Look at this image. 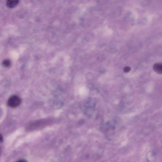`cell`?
<instances>
[{"label": "cell", "instance_id": "1", "mask_svg": "<svg viewBox=\"0 0 162 162\" xmlns=\"http://www.w3.org/2000/svg\"><path fill=\"white\" fill-rule=\"evenodd\" d=\"M21 103L20 97L16 95H13L10 97L7 101V105L10 107L15 108L19 106Z\"/></svg>", "mask_w": 162, "mask_h": 162}, {"label": "cell", "instance_id": "2", "mask_svg": "<svg viewBox=\"0 0 162 162\" xmlns=\"http://www.w3.org/2000/svg\"><path fill=\"white\" fill-rule=\"evenodd\" d=\"M153 69L157 73L162 74V63H156L154 64Z\"/></svg>", "mask_w": 162, "mask_h": 162}, {"label": "cell", "instance_id": "3", "mask_svg": "<svg viewBox=\"0 0 162 162\" xmlns=\"http://www.w3.org/2000/svg\"><path fill=\"white\" fill-rule=\"evenodd\" d=\"M18 0H8L7 2V6L9 8H13L17 6L19 3Z\"/></svg>", "mask_w": 162, "mask_h": 162}, {"label": "cell", "instance_id": "5", "mask_svg": "<svg viewBox=\"0 0 162 162\" xmlns=\"http://www.w3.org/2000/svg\"><path fill=\"white\" fill-rule=\"evenodd\" d=\"M131 70V68L130 67H126L124 68V70L125 72L127 73L130 71Z\"/></svg>", "mask_w": 162, "mask_h": 162}, {"label": "cell", "instance_id": "4", "mask_svg": "<svg viewBox=\"0 0 162 162\" xmlns=\"http://www.w3.org/2000/svg\"><path fill=\"white\" fill-rule=\"evenodd\" d=\"M11 64L10 61L8 59L4 60L3 62V65L6 67H9Z\"/></svg>", "mask_w": 162, "mask_h": 162}, {"label": "cell", "instance_id": "6", "mask_svg": "<svg viewBox=\"0 0 162 162\" xmlns=\"http://www.w3.org/2000/svg\"><path fill=\"white\" fill-rule=\"evenodd\" d=\"M17 162H27V161L25 160L22 159L20 160Z\"/></svg>", "mask_w": 162, "mask_h": 162}]
</instances>
